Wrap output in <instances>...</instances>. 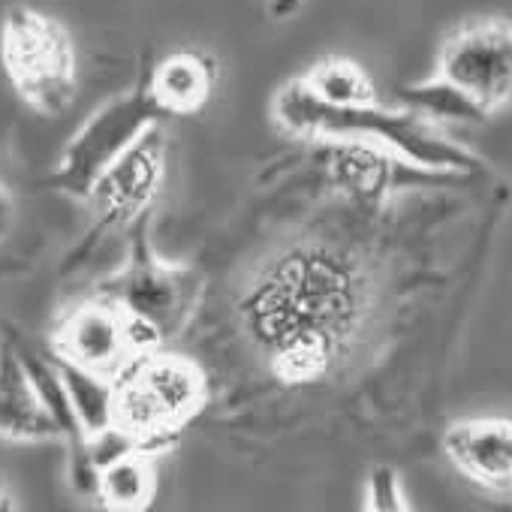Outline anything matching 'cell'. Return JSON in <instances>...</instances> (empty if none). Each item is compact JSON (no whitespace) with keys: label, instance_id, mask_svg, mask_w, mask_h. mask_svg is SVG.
Instances as JSON below:
<instances>
[{"label":"cell","instance_id":"20","mask_svg":"<svg viewBox=\"0 0 512 512\" xmlns=\"http://www.w3.org/2000/svg\"><path fill=\"white\" fill-rule=\"evenodd\" d=\"M19 509V500H16V494L0 482V512H16Z\"/></svg>","mask_w":512,"mask_h":512},{"label":"cell","instance_id":"15","mask_svg":"<svg viewBox=\"0 0 512 512\" xmlns=\"http://www.w3.org/2000/svg\"><path fill=\"white\" fill-rule=\"evenodd\" d=\"M58 368H61V377H64V386H67V395H70V404L76 410L85 440L109 431L112 428V380L91 374L79 365H70L64 359H58Z\"/></svg>","mask_w":512,"mask_h":512},{"label":"cell","instance_id":"11","mask_svg":"<svg viewBox=\"0 0 512 512\" xmlns=\"http://www.w3.org/2000/svg\"><path fill=\"white\" fill-rule=\"evenodd\" d=\"M0 440L7 443H61V434L43 407L34 380L7 335L0 332Z\"/></svg>","mask_w":512,"mask_h":512},{"label":"cell","instance_id":"2","mask_svg":"<svg viewBox=\"0 0 512 512\" xmlns=\"http://www.w3.org/2000/svg\"><path fill=\"white\" fill-rule=\"evenodd\" d=\"M275 124L293 136L302 139H365L374 145H383L404 157L413 166L434 169V172H479L485 163L464 145L452 142L443 127L431 124L410 106L404 109H383L374 106H326L314 100L305 85L290 79L272 103Z\"/></svg>","mask_w":512,"mask_h":512},{"label":"cell","instance_id":"4","mask_svg":"<svg viewBox=\"0 0 512 512\" xmlns=\"http://www.w3.org/2000/svg\"><path fill=\"white\" fill-rule=\"evenodd\" d=\"M0 64L19 100L43 118L64 115L79 94V52L70 28L28 4L0 22Z\"/></svg>","mask_w":512,"mask_h":512},{"label":"cell","instance_id":"1","mask_svg":"<svg viewBox=\"0 0 512 512\" xmlns=\"http://www.w3.org/2000/svg\"><path fill=\"white\" fill-rule=\"evenodd\" d=\"M302 145L317 190L256 223L211 278L196 269L178 335L208 374V407L287 404V425L368 401V383L389 377L413 335L428 338L455 290L452 260L437 253L467 214L464 187L485 172H425L383 202H359Z\"/></svg>","mask_w":512,"mask_h":512},{"label":"cell","instance_id":"6","mask_svg":"<svg viewBox=\"0 0 512 512\" xmlns=\"http://www.w3.org/2000/svg\"><path fill=\"white\" fill-rule=\"evenodd\" d=\"M97 293L115 299L136 323L154 329L163 341H172L184 332L193 314L199 275L196 266L160 260L148 244V217H145L136 226L130 260L106 284H100Z\"/></svg>","mask_w":512,"mask_h":512},{"label":"cell","instance_id":"10","mask_svg":"<svg viewBox=\"0 0 512 512\" xmlns=\"http://www.w3.org/2000/svg\"><path fill=\"white\" fill-rule=\"evenodd\" d=\"M446 461L491 497H512V416H461L440 434Z\"/></svg>","mask_w":512,"mask_h":512},{"label":"cell","instance_id":"14","mask_svg":"<svg viewBox=\"0 0 512 512\" xmlns=\"http://www.w3.org/2000/svg\"><path fill=\"white\" fill-rule=\"evenodd\" d=\"M299 82L305 85V91L326 103V106H374L380 103L377 85L371 79V73L344 55H326L320 61H314Z\"/></svg>","mask_w":512,"mask_h":512},{"label":"cell","instance_id":"9","mask_svg":"<svg viewBox=\"0 0 512 512\" xmlns=\"http://www.w3.org/2000/svg\"><path fill=\"white\" fill-rule=\"evenodd\" d=\"M166 344L154 329L136 323L115 299L94 293L67 308L52 329V353L70 365L112 380L136 353Z\"/></svg>","mask_w":512,"mask_h":512},{"label":"cell","instance_id":"8","mask_svg":"<svg viewBox=\"0 0 512 512\" xmlns=\"http://www.w3.org/2000/svg\"><path fill=\"white\" fill-rule=\"evenodd\" d=\"M157 121L160 112L148 97L145 85L112 97L73 133V139L58 157L49 184L58 193L85 202L94 181Z\"/></svg>","mask_w":512,"mask_h":512},{"label":"cell","instance_id":"13","mask_svg":"<svg viewBox=\"0 0 512 512\" xmlns=\"http://www.w3.org/2000/svg\"><path fill=\"white\" fill-rule=\"evenodd\" d=\"M157 497L154 452L130 446L97 467L94 500L109 512H142Z\"/></svg>","mask_w":512,"mask_h":512},{"label":"cell","instance_id":"5","mask_svg":"<svg viewBox=\"0 0 512 512\" xmlns=\"http://www.w3.org/2000/svg\"><path fill=\"white\" fill-rule=\"evenodd\" d=\"M166 172H169V139L157 121L88 190L85 205L91 208V229L64 269L70 272L76 266H85L88 256L100 247V241L124 229H136L154 208L166 184Z\"/></svg>","mask_w":512,"mask_h":512},{"label":"cell","instance_id":"19","mask_svg":"<svg viewBox=\"0 0 512 512\" xmlns=\"http://www.w3.org/2000/svg\"><path fill=\"white\" fill-rule=\"evenodd\" d=\"M10 217H13V196L7 193V187H4V184H0V235L7 232Z\"/></svg>","mask_w":512,"mask_h":512},{"label":"cell","instance_id":"7","mask_svg":"<svg viewBox=\"0 0 512 512\" xmlns=\"http://www.w3.org/2000/svg\"><path fill=\"white\" fill-rule=\"evenodd\" d=\"M434 76L458 88L485 118L512 106V19L482 16L452 28L440 49Z\"/></svg>","mask_w":512,"mask_h":512},{"label":"cell","instance_id":"17","mask_svg":"<svg viewBox=\"0 0 512 512\" xmlns=\"http://www.w3.org/2000/svg\"><path fill=\"white\" fill-rule=\"evenodd\" d=\"M362 509L368 512H410V494L404 488L401 473L392 464H374L365 476Z\"/></svg>","mask_w":512,"mask_h":512},{"label":"cell","instance_id":"16","mask_svg":"<svg viewBox=\"0 0 512 512\" xmlns=\"http://www.w3.org/2000/svg\"><path fill=\"white\" fill-rule=\"evenodd\" d=\"M401 100H404V106H410L413 112H419L422 118H428L437 127H443V124H485L488 121L458 88H452L440 76L407 85L401 91Z\"/></svg>","mask_w":512,"mask_h":512},{"label":"cell","instance_id":"3","mask_svg":"<svg viewBox=\"0 0 512 512\" xmlns=\"http://www.w3.org/2000/svg\"><path fill=\"white\" fill-rule=\"evenodd\" d=\"M208 374L193 353L151 347L112 377V428L145 452L169 449L205 416Z\"/></svg>","mask_w":512,"mask_h":512},{"label":"cell","instance_id":"18","mask_svg":"<svg viewBox=\"0 0 512 512\" xmlns=\"http://www.w3.org/2000/svg\"><path fill=\"white\" fill-rule=\"evenodd\" d=\"M305 4H308V0H272V4H269V13H272L278 22H284V19H293L296 13H302Z\"/></svg>","mask_w":512,"mask_h":512},{"label":"cell","instance_id":"12","mask_svg":"<svg viewBox=\"0 0 512 512\" xmlns=\"http://www.w3.org/2000/svg\"><path fill=\"white\" fill-rule=\"evenodd\" d=\"M217 85V64L208 52L178 49L151 70L145 88L160 115H199Z\"/></svg>","mask_w":512,"mask_h":512}]
</instances>
